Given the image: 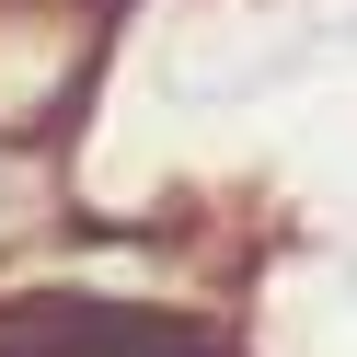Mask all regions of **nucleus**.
<instances>
[]
</instances>
